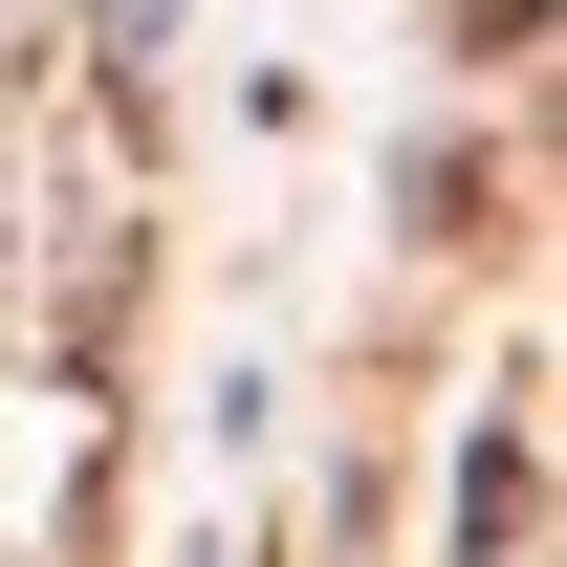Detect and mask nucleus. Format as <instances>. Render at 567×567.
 I'll return each instance as SVG.
<instances>
[{"instance_id":"nucleus-1","label":"nucleus","mask_w":567,"mask_h":567,"mask_svg":"<svg viewBox=\"0 0 567 567\" xmlns=\"http://www.w3.org/2000/svg\"><path fill=\"white\" fill-rule=\"evenodd\" d=\"M524 502H546V481H524V415H502V436H481V481H458V546H524Z\"/></svg>"}]
</instances>
